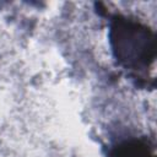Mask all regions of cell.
I'll return each instance as SVG.
<instances>
[{
    "label": "cell",
    "instance_id": "6da1fadb",
    "mask_svg": "<svg viewBox=\"0 0 157 157\" xmlns=\"http://www.w3.org/2000/svg\"><path fill=\"white\" fill-rule=\"evenodd\" d=\"M113 42L117 56L126 66L137 67L141 64L147 65L152 59L153 38L146 28L139 23L119 20L113 27Z\"/></svg>",
    "mask_w": 157,
    "mask_h": 157
},
{
    "label": "cell",
    "instance_id": "7a4b0ae2",
    "mask_svg": "<svg viewBox=\"0 0 157 157\" xmlns=\"http://www.w3.org/2000/svg\"><path fill=\"white\" fill-rule=\"evenodd\" d=\"M115 157H152L146 146L140 144H129L118 150Z\"/></svg>",
    "mask_w": 157,
    "mask_h": 157
}]
</instances>
